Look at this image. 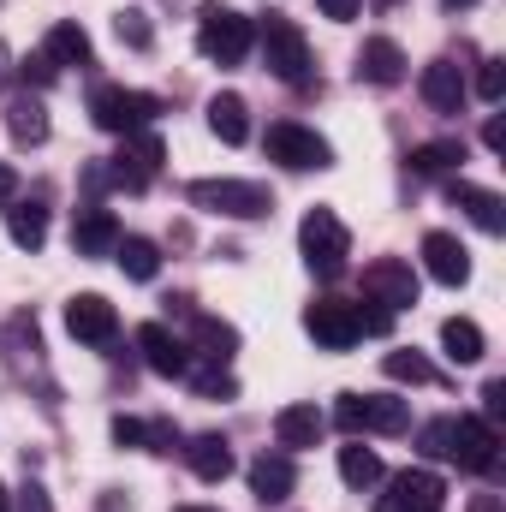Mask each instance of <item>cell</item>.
I'll return each mask as SVG.
<instances>
[{
  "label": "cell",
  "instance_id": "obj_42",
  "mask_svg": "<svg viewBox=\"0 0 506 512\" xmlns=\"http://www.w3.org/2000/svg\"><path fill=\"white\" fill-rule=\"evenodd\" d=\"M483 411H489V423L506 411V382H489V387H483Z\"/></svg>",
  "mask_w": 506,
  "mask_h": 512
},
{
  "label": "cell",
  "instance_id": "obj_8",
  "mask_svg": "<svg viewBox=\"0 0 506 512\" xmlns=\"http://www.w3.org/2000/svg\"><path fill=\"white\" fill-rule=\"evenodd\" d=\"M304 334H310L322 352H352V346L364 340L358 304H346V298H316V304L304 310Z\"/></svg>",
  "mask_w": 506,
  "mask_h": 512
},
{
  "label": "cell",
  "instance_id": "obj_45",
  "mask_svg": "<svg viewBox=\"0 0 506 512\" xmlns=\"http://www.w3.org/2000/svg\"><path fill=\"white\" fill-rule=\"evenodd\" d=\"M471 512H501V501H495V495H477V501H471Z\"/></svg>",
  "mask_w": 506,
  "mask_h": 512
},
{
  "label": "cell",
  "instance_id": "obj_27",
  "mask_svg": "<svg viewBox=\"0 0 506 512\" xmlns=\"http://www.w3.org/2000/svg\"><path fill=\"white\" fill-rule=\"evenodd\" d=\"M340 477H346V489H376L381 477H387V465H381L376 447L352 441V447H340Z\"/></svg>",
  "mask_w": 506,
  "mask_h": 512
},
{
  "label": "cell",
  "instance_id": "obj_47",
  "mask_svg": "<svg viewBox=\"0 0 506 512\" xmlns=\"http://www.w3.org/2000/svg\"><path fill=\"white\" fill-rule=\"evenodd\" d=\"M370 6H381V12H393V6H399V0H370Z\"/></svg>",
  "mask_w": 506,
  "mask_h": 512
},
{
  "label": "cell",
  "instance_id": "obj_1",
  "mask_svg": "<svg viewBox=\"0 0 506 512\" xmlns=\"http://www.w3.org/2000/svg\"><path fill=\"white\" fill-rule=\"evenodd\" d=\"M298 251H304V268L316 280H340L346 274V256H352V233L334 209H310L304 227H298Z\"/></svg>",
  "mask_w": 506,
  "mask_h": 512
},
{
  "label": "cell",
  "instance_id": "obj_29",
  "mask_svg": "<svg viewBox=\"0 0 506 512\" xmlns=\"http://www.w3.org/2000/svg\"><path fill=\"white\" fill-rule=\"evenodd\" d=\"M114 262L126 268V280H155V274H161V251H155V239H137V233H120Z\"/></svg>",
  "mask_w": 506,
  "mask_h": 512
},
{
  "label": "cell",
  "instance_id": "obj_13",
  "mask_svg": "<svg viewBox=\"0 0 506 512\" xmlns=\"http://www.w3.org/2000/svg\"><path fill=\"white\" fill-rule=\"evenodd\" d=\"M447 501V483L435 477V471H399L393 483H387V495L376 501V512H429Z\"/></svg>",
  "mask_w": 506,
  "mask_h": 512
},
{
  "label": "cell",
  "instance_id": "obj_35",
  "mask_svg": "<svg viewBox=\"0 0 506 512\" xmlns=\"http://www.w3.org/2000/svg\"><path fill=\"white\" fill-rule=\"evenodd\" d=\"M191 387H197L203 399H233V393H239V382H233V370H227V364H215V370H197V376H191Z\"/></svg>",
  "mask_w": 506,
  "mask_h": 512
},
{
  "label": "cell",
  "instance_id": "obj_2",
  "mask_svg": "<svg viewBox=\"0 0 506 512\" xmlns=\"http://www.w3.org/2000/svg\"><path fill=\"white\" fill-rule=\"evenodd\" d=\"M251 42H256V24L245 12H233L221 0H203V12H197V48H203V60L239 66L251 54Z\"/></svg>",
  "mask_w": 506,
  "mask_h": 512
},
{
  "label": "cell",
  "instance_id": "obj_34",
  "mask_svg": "<svg viewBox=\"0 0 506 512\" xmlns=\"http://www.w3.org/2000/svg\"><path fill=\"white\" fill-rule=\"evenodd\" d=\"M417 447H423L429 459H453V417H435V423H423Z\"/></svg>",
  "mask_w": 506,
  "mask_h": 512
},
{
  "label": "cell",
  "instance_id": "obj_37",
  "mask_svg": "<svg viewBox=\"0 0 506 512\" xmlns=\"http://www.w3.org/2000/svg\"><path fill=\"white\" fill-rule=\"evenodd\" d=\"M18 72H24V84H54V78H60V66H54L48 54H24Z\"/></svg>",
  "mask_w": 506,
  "mask_h": 512
},
{
  "label": "cell",
  "instance_id": "obj_17",
  "mask_svg": "<svg viewBox=\"0 0 506 512\" xmlns=\"http://www.w3.org/2000/svg\"><path fill=\"white\" fill-rule=\"evenodd\" d=\"M447 203L453 209H465L483 233H506V203L495 197V191H483V185H465V179H453L447 185Z\"/></svg>",
  "mask_w": 506,
  "mask_h": 512
},
{
  "label": "cell",
  "instance_id": "obj_10",
  "mask_svg": "<svg viewBox=\"0 0 506 512\" xmlns=\"http://www.w3.org/2000/svg\"><path fill=\"white\" fill-rule=\"evenodd\" d=\"M66 334L84 340V346H114V334H120V310H114L102 292H78V298L66 304Z\"/></svg>",
  "mask_w": 506,
  "mask_h": 512
},
{
  "label": "cell",
  "instance_id": "obj_15",
  "mask_svg": "<svg viewBox=\"0 0 506 512\" xmlns=\"http://www.w3.org/2000/svg\"><path fill=\"white\" fill-rule=\"evenodd\" d=\"M405 78V48L393 36H370L358 48V84H376V90H393Z\"/></svg>",
  "mask_w": 506,
  "mask_h": 512
},
{
  "label": "cell",
  "instance_id": "obj_18",
  "mask_svg": "<svg viewBox=\"0 0 506 512\" xmlns=\"http://www.w3.org/2000/svg\"><path fill=\"white\" fill-rule=\"evenodd\" d=\"M423 102H429L435 114H459V108H465V72H459L453 60H429V66H423Z\"/></svg>",
  "mask_w": 506,
  "mask_h": 512
},
{
  "label": "cell",
  "instance_id": "obj_36",
  "mask_svg": "<svg viewBox=\"0 0 506 512\" xmlns=\"http://www.w3.org/2000/svg\"><path fill=\"white\" fill-rule=\"evenodd\" d=\"M477 96L483 102H501L506 96V60H483L477 66Z\"/></svg>",
  "mask_w": 506,
  "mask_h": 512
},
{
  "label": "cell",
  "instance_id": "obj_23",
  "mask_svg": "<svg viewBox=\"0 0 506 512\" xmlns=\"http://www.w3.org/2000/svg\"><path fill=\"white\" fill-rule=\"evenodd\" d=\"M185 465H191L203 483H227V477H233V447H227L221 435H197V441L185 447Z\"/></svg>",
  "mask_w": 506,
  "mask_h": 512
},
{
  "label": "cell",
  "instance_id": "obj_31",
  "mask_svg": "<svg viewBox=\"0 0 506 512\" xmlns=\"http://www.w3.org/2000/svg\"><path fill=\"white\" fill-rule=\"evenodd\" d=\"M465 161V143L459 137H435V143H417L411 149V173H453Z\"/></svg>",
  "mask_w": 506,
  "mask_h": 512
},
{
  "label": "cell",
  "instance_id": "obj_6",
  "mask_svg": "<svg viewBox=\"0 0 506 512\" xmlns=\"http://www.w3.org/2000/svg\"><path fill=\"white\" fill-rule=\"evenodd\" d=\"M161 114V102L149 96V90H126V84H102L96 96H90V120L102 131H114V137H131V131H143L149 120Z\"/></svg>",
  "mask_w": 506,
  "mask_h": 512
},
{
  "label": "cell",
  "instance_id": "obj_3",
  "mask_svg": "<svg viewBox=\"0 0 506 512\" xmlns=\"http://www.w3.org/2000/svg\"><path fill=\"white\" fill-rule=\"evenodd\" d=\"M185 197L197 209H209V215H227V221H262V215H274V191L256 185V179H197Z\"/></svg>",
  "mask_w": 506,
  "mask_h": 512
},
{
  "label": "cell",
  "instance_id": "obj_50",
  "mask_svg": "<svg viewBox=\"0 0 506 512\" xmlns=\"http://www.w3.org/2000/svg\"><path fill=\"white\" fill-rule=\"evenodd\" d=\"M429 512H441V507H429Z\"/></svg>",
  "mask_w": 506,
  "mask_h": 512
},
{
  "label": "cell",
  "instance_id": "obj_14",
  "mask_svg": "<svg viewBox=\"0 0 506 512\" xmlns=\"http://www.w3.org/2000/svg\"><path fill=\"white\" fill-rule=\"evenodd\" d=\"M137 352H143V364H149L155 376H167V382L191 376V352H185V340H179L173 328H161V322H143V328H137Z\"/></svg>",
  "mask_w": 506,
  "mask_h": 512
},
{
  "label": "cell",
  "instance_id": "obj_12",
  "mask_svg": "<svg viewBox=\"0 0 506 512\" xmlns=\"http://www.w3.org/2000/svg\"><path fill=\"white\" fill-rule=\"evenodd\" d=\"M161 137H149V131H131L126 143H120V155H114V167H108V179L114 185H126V191H143L155 173H161Z\"/></svg>",
  "mask_w": 506,
  "mask_h": 512
},
{
  "label": "cell",
  "instance_id": "obj_16",
  "mask_svg": "<svg viewBox=\"0 0 506 512\" xmlns=\"http://www.w3.org/2000/svg\"><path fill=\"white\" fill-rule=\"evenodd\" d=\"M423 268H429V280H441V286H465V280H471V251H465L453 233H429V239H423Z\"/></svg>",
  "mask_w": 506,
  "mask_h": 512
},
{
  "label": "cell",
  "instance_id": "obj_43",
  "mask_svg": "<svg viewBox=\"0 0 506 512\" xmlns=\"http://www.w3.org/2000/svg\"><path fill=\"white\" fill-rule=\"evenodd\" d=\"M12 203H18V173L0 161V209H12Z\"/></svg>",
  "mask_w": 506,
  "mask_h": 512
},
{
  "label": "cell",
  "instance_id": "obj_32",
  "mask_svg": "<svg viewBox=\"0 0 506 512\" xmlns=\"http://www.w3.org/2000/svg\"><path fill=\"white\" fill-rule=\"evenodd\" d=\"M381 370H387L393 382H411V387L435 382V370H429V358H423V352H387V358H381Z\"/></svg>",
  "mask_w": 506,
  "mask_h": 512
},
{
  "label": "cell",
  "instance_id": "obj_39",
  "mask_svg": "<svg viewBox=\"0 0 506 512\" xmlns=\"http://www.w3.org/2000/svg\"><path fill=\"white\" fill-rule=\"evenodd\" d=\"M143 447H149V453H173V447H179V429H173V423H149V441H143Z\"/></svg>",
  "mask_w": 506,
  "mask_h": 512
},
{
  "label": "cell",
  "instance_id": "obj_48",
  "mask_svg": "<svg viewBox=\"0 0 506 512\" xmlns=\"http://www.w3.org/2000/svg\"><path fill=\"white\" fill-rule=\"evenodd\" d=\"M0 512H12V501H6V483H0Z\"/></svg>",
  "mask_w": 506,
  "mask_h": 512
},
{
  "label": "cell",
  "instance_id": "obj_7",
  "mask_svg": "<svg viewBox=\"0 0 506 512\" xmlns=\"http://www.w3.org/2000/svg\"><path fill=\"white\" fill-rule=\"evenodd\" d=\"M262 149H268V161H280V167H292V173L334 167L328 137H316V131L298 126V120H274V126H268V137H262Z\"/></svg>",
  "mask_w": 506,
  "mask_h": 512
},
{
  "label": "cell",
  "instance_id": "obj_40",
  "mask_svg": "<svg viewBox=\"0 0 506 512\" xmlns=\"http://www.w3.org/2000/svg\"><path fill=\"white\" fill-rule=\"evenodd\" d=\"M18 512H54L48 489H42V483H24V489H18Z\"/></svg>",
  "mask_w": 506,
  "mask_h": 512
},
{
  "label": "cell",
  "instance_id": "obj_33",
  "mask_svg": "<svg viewBox=\"0 0 506 512\" xmlns=\"http://www.w3.org/2000/svg\"><path fill=\"white\" fill-rule=\"evenodd\" d=\"M114 30H120L126 48H149V42H155V24H149L143 6H120V12H114Z\"/></svg>",
  "mask_w": 506,
  "mask_h": 512
},
{
  "label": "cell",
  "instance_id": "obj_26",
  "mask_svg": "<svg viewBox=\"0 0 506 512\" xmlns=\"http://www.w3.org/2000/svg\"><path fill=\"white\" fill-rule=\"evenodd\" d=\"M441 346H447V358H453V364H483V352H489V340H483V328H477L471 316L441 322Z\"/></svg>",
  "mask_w": 506,
  "mask_h": 512
},
{
  "label": "cell",
  "instance_id": "obj_25",
  "mask_svg": "<svg viewBox=\"0 0 506 512\" xmlns=\"http://www.w3.org/2000/svg\"><path fill=\"white\" fill-rule=\"evenodd\" d=\"M6 233H12L18 251H42L48 245V209L42 203H12L6 209Z\"/></svg>",
  "mask_w": 506,
  "mask_h": 512
},
{
  "label": "cell",
  "instance_id": "obj_46",
  "mask_svg": "<svg viewBox=\"0 0 506 512\" xmlns=\"http://www.w3.org/2000/svg\"><path fill=\"white\" fill-rule=\"evenodd\" d=\"M441 6H447V12H459V6H471V0H441Z\"/></svg>",
  "mask_w": 506,
  "mask_h": 512
},
{
  "label": "cell",
  "instance_id": "obj_30",
  "mask_svg": "<svg viewBox=\"0 0 506 512\" xmlns=\"http://www.w3.org/2000/svg\"><path fill=\"white\" fill-rule=\"evenodd\" d=\"M6 131H12L18 143H48V108H42L36 96L6 102Z\"/></svg>",
  "mask_w": 506,
  "mask_h": 512
},
{
  "label": "cell",
  "instance_id": "obj_9",
  "mask_svg": "<svg viewBox=\"0 0 506 512\" xmlns=\"http://www.w3.org/2000/svg\"><path fill=\"white\" fill-rule=\"evenodd\" d=\"M364 298L381 310H411L417 304V268L405 256H376L364 268Z\"/></svg>",
  "mask_w": 506,
  "mask_h": 512
},
{
  "label": "cell",
  "instance_id": "obj_49",
  "mask_svg": "<svg viewBox=\"0 0 506 512\" xmlns=\"http://www.w3.org/2000/svg\"><path fill=\"white\" fill-rule=\"evenodd\" d=\"M179 512H215V507H179Z\"/></svg>",
  "mask_w": 506,
  "mask_h": 512
},
{
  "label": "cell",
  "instance_id": "obj_21",
  "mask_svg": "<svg viewBox=\"0 0 506 512\" xmlns=\"http://www.w3.org/2000/svg\"><path fill=\"white\" fill-rule=\"evenodd\" d=\"M42 54H48L54 66H78V72L96 60V48H90V30H84V24H72V18H60V24L48 30V48H42Z\"/></svg>",
  "mask_w": 506,
  "mask_h": 512
},
{
  "label": "cell",
  "instance_id": "obj_19",
  "mask_svg": "<svg viewBox=\"0 0 506 512\" xmlns=\"http://www.w3.org/2000/svg\"><path fill=\"white\" fill-rule=\"evenodd\" d=\"M120 245V221L108 215V209H78V221H72V251L78 256H114Z\"/></svg>",
  "mask_w": 506,
  "mask_h": 512
},
{
  "label": "cell",
  "instance_id": "obj_38",
  "mask_svg": "<svg viewBox=\"0 0 506 512\" xmlns=\"http://www.w3.org/2000/svg\"><path fill=\"white\" fill-rule=\"evenodd\" d=\"M114 441H120V447H143V441H149V423H143V417H114Z\"/></svg>",
  "mask_w": 506,
  "mask_h": 512
},
{
  "label": "cell",
  "instance_id": "obj_41",
  "mask_svg": "<svg viewBox=\"0 0 506 512\" xmlns=\"http://www.w3.org/2000/svg\"><path fill=\"white\" fill-rule=\"evenodd\" d=\"M316 6H322V18H334V24H352L364 0H316Z\"/></svg>",
  "mask_w": 506,
  "mask_h": 512
},
{
  "label": "cell",
  "instance_id": "obj_4",
  "mask_svg": "<svg viewBox=\"0 0 506 512\" xmlns=\"http://www.w3.org/2000/svg\"><path fill=\"white\" fill-rule=\"evenodd\" d=\"M262 66H268L280 84H292V90L310 84V42H304V30H298L292 18H280V12L262 18Z\"/></svg>",
  "mask_w": 506,
  "mask_h": 512
},
{
  "label": "cell",
  "instance_id": "obj_44",
  "mask_svg": "<svg viewBox=\"0 0 506 512\" xmlns=\"http://www.w3.org/2000/svg\"><path fill=\"white\" fill-rule=\"evenodd\" d=\"M483 143H489L495 155H501V149H506V126H501V120H489V126H483Z\"/></svg>",
  "mask_w": 506,
  "mask_h": 512
},
{
  "label": "cell",
  "instance_id": "obj_22",
  "mask_svg": "<svg viewBox=\"0 0 506 512\" xmlns=\"http://www.w3.org/2000/svg\"><path fill=\"white\" fill-rule=\"evenodd\" d=\"M274 441H280L286 453L316 447V441H322V411H316V405H286V411L274 417Z\"/></svg>",
  "mask_w": 506,
  "mask_h": 512
},
{
  "label": "cell",
  "instance_id": "obj_28",
  "mask_svg": "<svg viewBox=\"0 0 506 512\" xmlns=\"http://www.w3.org/2000/svg\"><path fill=\"white\" fill-rule=\"evenodd\" d=\"M191 334H197V346H203L209 364H227V358L239 352V328L221 322V316H191Z\"/></svg>",
  "mask_w": 506,
  "mask_h": 512
},
{
  "label": "cell",
  "instance_id": "obj_5",
  "mask_svg": "<svg viewBox=\"0 0 506 512\" xmlns=\"http://www.w3.org/2000/svg\"><path fill=\"white\" fill-rule=\"evenodd\" d=\"M334 423H340L346 435H399V429L411 423V405L393 399V393H340Z\"/></svg>",
  "mask_w": 506,
  "mask_h": 512
},
{
  "label": "cell",
  "instance_id": "obj_20",
  "mask_svg": "<svg viewBox=\"0 0 506 512\" xmlns=\"http://www.w3.org/2000/svg\"><path fill=\"white\" fill-rule=\"evenodd\" d=\"M292 489H298V471H292L286 453H262L251 465V495L256 501H286Z\"/></svg>",
  "mask_w": 506,
  "mask_h": 512
},
{
  "label": "cell",
  "instance_id": "obj_11",
  "mask_svg": "<svg viewBox=\"0 0 506 512\" xmlns=\"http://www.w3.org/2000/svg\"><path fill=\"white\" fill-rule=\"evenodd\" d=\"M453 459H459V471H495V459H501V429L489 423V417H453Z\"/></svg>",
  "mask_w": 506,
  "mask_h": 512
},
{
  "label": "cell",
  "instance_id": "obj_24",
  "mask_svg": "<svg viewBox=\"0 0 506 512\" xmlns=\"http://www.w3.org/2000/svg\"><path fill=\"white\" fill-rule=\"evenodd\" d=\"M209 131H215L221 143H245V137H251V108H245V96H233V90L209 96Z\"/></svg>",
  "mask_w": 506,
  "mask_h": 512
}]
</instances>
